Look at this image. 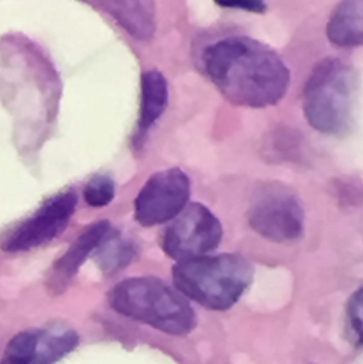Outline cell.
Instances as JSON below:
<instances>
[{
    "instance_id": "obj_2",
    "label": "cell",
    "mask_w": 363,
    "mask_h": 364,
    "mask_svg": "<svg viewBox=\"0 0 363 364\" xmlns=\"http://www.w3.org/2000/svg\"><path fill=\"white\" fill-rule=\"evenodd\" d=\"M108 301L117 314L168 335H187L196 325L195 312L185 295L156 277L123 280L111 289Z\"/></svg>"
},
{
    "instance_id": "obj_6",
    "label": "cell",
    "mask_w": 363,
    "mask_h": 364,
    "mask_svg": "<svg viewBox=\"0 0 363 364\" xmlns=\"http://www.w3.org/2000/svg\"><path fill=\"white\" fill-rule=\"evenodd\" d=\"M164 231L161 247L176 261L206 256L217 250L223 239V226L206 205L191 203Z\"/></svg>"
},
{
    "instance_id": "obj_9",
    "label": "cell",
    "mask_w": 363,
    "mask_h": 364,
    "mask_svg": "<svg viewBox=\"0 0 363 364\" xmlns=\"http://www.w3.org/2000/svg\"><path fill=\"white\" fill-rule=\"evenodd\" d=\"M113 231L114 229L107 220H100L87 227L53 265L48 279L51 292L61 293L65 290L87 257L95 252Z\"/></svg>"
},
{
    "instance_id": "obj_12",
    "label": "cell",
    "mask_w": 363,
    "mask_h": 364,
    "mask_svg": "<svg viewBox=\"0 0 363 364\" xmlns=\"http://www.w3.org/2000/svg\"><path fill=\"white\" fill-rule=\"evenodd\" d=\"M327 36L339 47L362 44L363 0H342L328 21Z\"/></svg>"
},
{
    "instance_id": "obj_14",
    "label": "cell",
    "mask_w": 363,
    "mask_h": 364,
    "mask_svg": "<svg viewBox=\"0 0 363 364\" xmlns=\"http://www.w3.org/2000/svg\"><path fill=\"white\" fill-rule=\"evenodd\" d=\"M98 265L104 273H115L130 264L136 256V247L129 240L113 231L97 248Z\"/></svg>"
},
{
    "instance_id": "obj_10",
    "label": "cell",
    "mask_w": 363,
    "mask_h": 364,
    "mask_svg": "<svg viewBox=\"0 0 363 364\" xmlns=\"http://www.w3.org/2000/svg\"><path fill=\"white\" fill-rule=\"evenodd\" d=\"M100 4L136 40L153 38L156 30L153 0H100Z\"/></svg>"
},
{
    "instance_id": "obj_3",
    "label": "cell",
    "mask_w": 363,
    "mask_h": 364,
    "mask_svg": "<svg viewBox=\"0 0 363 364\" xmlns=\"http://www.w3.org/2000/svg\"><path fill=\"white\" fill-rule=\"evenodd\" d=\"M254 267L237 254L200 256L179 261L173 269L175 287L207 309L227 310L253 282Z\"/></svg>"
},
{
    "instance_id": "obj_16",
    "label": "cell",
    "mask_w": 363,
    "mask_h": 364,
    "mask_svg": "<svg viewBox=\"0 0 363 364\" xmlns=\"http://www.w3.org/2000/svg\"><path fill=\"white\" fill-rule=\"evenodd\" d=\"M83 193L87 205L93 208H104L114 199L115 183L106 175H97L87 182Z\"/></svg>"
},
{
    "instance_id": "obj_17",
    "label": "cell",
    "mask_w": 363,
    "mask_h": 364,
    "mask_svg": "<svg viewBox=\"0 0 363 364\" xmlns=\"http://www.w3.org/2000/svg\"><path fill=\"white\" fill-rule=\"evenodd\" d=\"M347 318H349V327L352 333V337L362 344V289L354 293L349 303L347 309Z\"/></svg>"
},
{
    "instance_id": "obj_1",
    "label": "cell",
    "mask_w": 363,
    "mask_h": 364,
    "mask_svg": "<svg viewBox=\"0 0 363 364\" xmlns=\"http://www.w3.org/2000/svg\"><path fill=\"white\" fill-rule=\"evenodd\" d=\"M202 65L226 100L247 108L278 104L291 80L289 68L275 51L246 36L208 45L202 53Z\"/></svg>"
},
{
    "instance_id": "obj_7",
    "label": "cell",
    "mask_w": 363,
    "mask_h": 364,
    "mask_svg": "<svg viewBox=\"0 0 363 364\" xmlns=\"http://www.w3.org/2000/svg\"><path fill=\"white\" fill-rule=\"evenodd\" d=\"M191 196V181L178 168L149 177L134 200V218L144 227L166 224L181 213Z\"/></svg>"
},
{
    "instance_id": "obj_15",
    "label": "cell",
    "mask_w": 363,
    "mask_h": 364,
    "mask_svg": "<svg viewBox=\"0 0 363 364\" xmlns=\"http://www.w3.org/2000/svg\"><path fill=\"white\" fill-rule=\"evenodd\" d=\"M40 329H28L17 333L6 346L1 364H30Z\"/></svg>"
},
{
    "instance_id": "obj_18",
    "label": "cell",
    "mask_w": 363,
    "mask_h": 364,
    "mask_svg": "<svg viewBox=\"0 0 363 364\" xmlns=\"http://www.w3.org/2000/svg\"><path fill=\"white\" fill-rule=\"evenodd\" d=\"M217 6L226 9L247 11L262 14L268 9L266 0H213Z\"/></svg>"
},
{
    "instance_id": "obj_4",
    "label": "cell",
    "mask_w": 363,
    "mask_h": 364,
    "mask_svg": "<svg viewBox=\"0 0 363 364\" xmlns=\"http://www.w3.org/2000/svg\"><path fill=\"white\" fill-rule=\"evenodd\" d=\"M356 77L337 58L320 62L304 90L303 109L309 125L326 136H345L353 130Z\"/></svg>"
},
{
    "instance_id": "obj_8",
    "label": "cell",
    "mask_w": 363,
    "mask_h": 364,
    "mask_svg": "<svg viewBox=\"0 0 363 364\" xmlns=\"http://www.w3.org/2000/svg\"><path fill=\"white\" fill-rule=\"evenodd\" d=\"M77 196L72 191L51 197L34 214L4 235V252H21L33 250L63 232L76 209Z\"/></svg>"
},
{
    "instance_id": "obj_5",
    "label": "cell",
    "mask_w": 363,
    "mask_h": 364,
    "mask_svg": "<svg viewBox=\"0 0 363 364\" xmlns=\"http://www.w3.org/2000/svg\"><path fill=\"white\" fill-rule=\"evenodd\" d=\"M249 226L260 237L275 242L298 241L305 229V211L298 195L279 182L261 184L247 211Z\"/></svg>"
},
{
    "instance_id": "obj_11",
    "label": "cell",
    "mask_w": 363,
    "mask_h": 364,
    "mask_svg": "<svg viewBox=\"0 0 363 364\" xmlns=\"http://www.w3.org/2000/svg\"><path fill=\"white\" fill-rule=\"evenodd\" d=\"M168 104V85L157 70H147L141 78V105L139 134H146L166 112Z\"/></svg>"
},
{
    "instance_id": "obj_13",
    "label": "cell",
    "mask_w": 363,
    "mask_h": 364,
    "mask_svg": "<svg viewBox=\"0 0 363 364\" xmlns=\"http://www.w3.org/2000/svg\"><path fill=\"white\" fill-rule=\"evenodd\" d=\"M79 346V335L72 328L40 329L30 364H55Z\"/></svg>"
}]
</instances>
